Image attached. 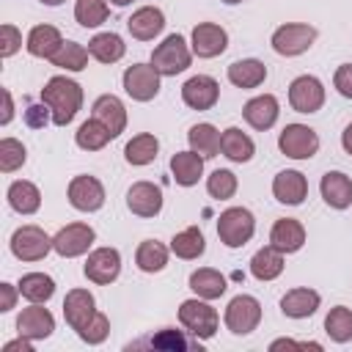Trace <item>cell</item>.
Listing matches in <instances>:
<instances>
[{"label":"cell","instance_id":"6da1fadb","mask_svg":"<svg viewBox=\"0 0 352 352\" xmlns=\"http://www.w3.org/2000/svg\"><path fill=\"white\" fill-rule=\"evenodd\" d=\"M41 102L50 107L52 124L55 126H66L74 121L77 110L82 107V88L69 80V77H50L47 85L41 88Z\"/></svg>","mask_w":352,"mask_h":352},{"label":"cell","instance_id":"7a4b0ae2","mask_svg":"<svg viewBox=\"0 0 352 352\" xmlns=\"http://www.w3.org/2000/svg\"><path fill=\"white\" fill-rule=\"evenodd\" d=\"M256 234V217L245 206H231L217 217V236L226 248H242Z\"/></svg>","mask_w":352,"mask_h":352},{"label":"cell","instance_id":"3957f363","mask_svg":"<svg viewBox=\"0 0 352 352\" xmlns=\"http://www.w3.org/2000/svg\"><path fill=\"white\" fill-rule=\"evenodd\" d=\"M192 60V50L187 47V41L179 36V33H170L165 36L162 44L154 47L151 52V66L162 74V77H176L182 74Z\"/></svg>","mask_w":352,"mask_h":352},{"label":"cell","instance_id":"277c9868","mask_svg":"<svg viewBox=\"0 0 352 352\" xmlns=\"http://www.w3.org/2000/svg\"><path fill=\"white\" fill-rule=\"evenodd\" d=\"M179 322L182 327L195 336V338H212L217 333V311L204 300V297H192V300H184L179 305Z\"/></svg>","mask_w":352,"mask_h":352},{"label":"cell","instance_id":"5b68a950","mask_svg":"<svg viewBox=\"0 0 352 352\" xmlns=\"http://www.w3.org/2000/svg\"><path fill=\"white\" fill-rule=\"evenodd\" d=\"M223 322H226V327L234 336H248L261 322V302L253 294H236V297L228 300L226 314H223Z\"/></svg>","mask_w":352,"mask_h":352},{"label":"cell","instance_id":"8992f818","mask_svg":"<svg viewBox=\"0 0 352 352\" xmlns=\"http://www.w3.org/2000/svg\"><path fill=\"white\" fill-rule=\"evenodd\" d=\"M314 41H316V30H314L311 25H305V22H286V25H280V28L272 33V38H270L272 50H275L278 55H286V58L302 55L305 50H311Z\"/></svg>","mask_w":352,"mask_h":352},{"label":"cell","instance_id":"52a82bcc","mask_svg":"<svg viewBox=\"0 0 352 352\" xmlns=\"http://www.w3.org/2000/svg\"><path fill=\"white\" fill-rule=\"evenodd\" d=\"M52 250V236L38 226H19L11 234V253L19 261H41Z\"/></svg>","mask_w":352,"mask_h":352},{"label":"cell","instance_id":"ba28073f","mask_svg":"<svg viewBox=\"0 0 352 352\" xmlns=\"http://www.w3.org/2000/svg\"><path fill=\"white\" fill-rule=\"evenodd\" d=\"M278 148L292 160H311L319 151V135L305 124H286L278 135Z\"/></svg>","mask_w":352,"mask_h":352},{"label":"cell","instance_id":"9c48e42d","mask_svg":"<svg viewBox=\"0 0 352 352\" xmlns=\"http://www.w3.org/2000/svg\"><path fill=\"white\" fill-rule=\"evenodd\" d=\"M160 72L151 63H132L124 69V91L135 99V102H148L160 94Z\"/></svg>","mask_w":352,"mask_h":352},{"label":"cell","instance_id":"30bf717a","mask_svg":"<svg viewBox=\"0 0 352 352\" xmlns=\"http://www.w3.org/2000/svg\"><path fill=\"white\" fill-rule=\"evenodd\" d=\"M289 104L297 113H316L324 104V85L314 74H300L289 85Z\"/></svg>","mask_w":352,"mask_h":352},{"label":"cell","instance_id":"8fae6325","mask_svg":"<svg viewBox=\"0 0 352 352\" xmlns=\"http://www.w3.org/2000/svg\"><path fill=\"white\" fill-rule=\"evenodd\" d=\"M94 239H96V234L88 223H69L52 236V250L63 258H74V256L88 253Z\"/></svg>","mask_w":352,"mask_h":352},{"label":"cell","instance_id":"7c38bea8","mask_svg":"<svg viewBox=\"0 0 352 352\" xmlns=\"http://www.w3.org/2000/svg\"><path fill=\"white\" fill-rule=\"evenodd\" d=\"M85 278L91 283H99V286H107L118 278L121 272V253L116 248H96L88 253L85 258V267H82Z\"/></svg>","mask_w":352,"mask_h":352},{"label":"cell","instance_id":"4fadbf2b","mask_svg":"<svg viewBox=\"0 0 352 352\" xmlns=\"http://www.w3.org/2000/svg\"><path fill=\"white\" fill-rule=\"evenodd\" d=\"M55 330V316L41 305V302H33L28 308L19 311L16 316V333L30 338V341H44L50 338Z\"/></svg>","mask_w":352,"mask_h":352},{"label":"cell","instance_id":"5bb4252c","mask_svg":"<svg viewBox=\"0 0 352 352\" xmlns=\"http://www.w3.org/2000/svg\"><path fill=\"white\" fill-rule=\"evenodd\" d=\"M69 204L80 212H96L104 204V187L96 176H74L69 182Z\"/></svg>","mask_w":352,"mask_h":352},{"label":"cell","instance_id":"9a60e30c","mask_svg":"<svg viewBox=\"0 0 352 352\" xmlns=\"http://www.w3.org/2000/svg\"><path fill=\"white\" fill-rule=\"evenodd\" d=\"M190 47L198 58H217L228 47V33H226V28H220L214 22H198L192 28Z\"/></svg>","mask_w":352,"mask_h":352},{"label":"cell","instance_id":"2e32d148","mask_svg":"<svg viewBox=\"0 0 352 352\" xmlns=\"http://www.w3.org/2000/svg\"><path fill=\"white\" fill-rule=\"evenodd\" d=\"M182 99L192 110H209L220 99V85L209 74H195L182 85Z\"/></svg>","mask_w":352,"mask_h":352},{"label":"cell","instance_id":"e0dca14e","mask_svg":"<svg viewBox=\"0 0 352 352\" xmlns=\"http://www.w3.org/2000/svg\"><path fill=\"white\" fill-rule=\"evenodd\" d=\"M126 206L138 217H157L162 212V190L154 182H135L126 190Z\"/></svg>","mask_w":352,"mask_h":352},{"label":"cell","instance_id":"ac0fdd59","mask_svg":"<svg viewBox=\"0 0 352 352\" xmlns=\"http://www.w3.org/2000/svg\"><path fill=\"white\" fill-rule=\"evenodd\" d=\"M96 314V300L88 289H72L63 300V316H66V324L72 330H82Z\"/></svg>","mask_w":352,"mask_h":352},{"label":"cell","instance_id":"d6986e66","mask_svg":"<svg viewBox=\"0 0 352 352\" xmlns=\"http://www.w3.org/2000/svg\"><path fill=\"white\" fill-rule=\"evenodd\" d=\"M242 116H245V121H248L253 129L264 132V129H270V126L278 121L280 104H278V99H275L272 94H261V96H253L250 102H245Z\"/></svg>","mask_w":352,"mask_h":352},{"label":"cell","instance_id":"ffe728a7","mask_svg":"<svg viewBox=\"0 0 352 352\" xmlns=\"http://www.w3.org/2000/svg\"><path fill=\"white\" fill-rule=\"evenodd\" d=\"M319 192L330 209H346L352 204V179L344 170H327L319 182Z\"/></svg>","mask_w":352,"mask_h":352},{"label":"cell","instance_id":"44dd1931","mask_svg":"<svg viewBox=\"0 0 352 352\" xmlns=\"http://www.w3.org/2000/svg\"><path fill=\"white\" fill-rule=\"evenodd\" d=\"M272 195L286 206H297L308 195V179L300 170H280L272 179Z\"/></svg>","mask_w":352,"mask_h":352},{"label":"cell","instance_id":"7402d4cb","mask_svg":"<svg viewBox=\"0 0 352 352\" xmlns=\"http://www.w3.org/2000/svg\"><path fill=\"white\" fill-rule=\"evenodd\" d=\"M126 28H129L132 38H138V41H151V38H157V36L162 33V28H165V14H162L160 8H154V6H143V8H138V11L126 19Z\"/></svg>","mask_w":352,"mask_h":352},{"label":"cell","instance_id":"603a6c76","mask_svg":"<svg viewBox=\"0 0 352 352\" xmlns=\"http://www.w3.org/2000/svg\"><path fill=\"white\" fill-rule=\"evenodd\" d=\"M270 245L278 248L280 253H297L305 245V228H302V223L294 220V217L275 220V226L270 231Z\"/></svg>","mask_w":352,"mask_h":352},{"label":"cell","instance_id":"cb8c5ba5","mask_svg":"<svg viewBox=\"0 0 352 352\" xmlns=\"http://www.w3.org/2000/svg\"><path fill=\"white\" fill-rule=\"evenodd\" d=\"M91 110H94V118H99L110 129L113 138H118L124 132V126H126V107H124V102L116 94H102L94 102Z\"/></svg>","mask_w":352,"mask_h":352},{"label":"cell","instance_id":"d4e9b609","mask_svg":"<svg viewBox=\"0 0 352 352\" xmlns=\"http://www.w3.org/2000/svg\"><path fill=\"white\" fill-rule=\"evenodd\" d=\"M319 302H322L319 292H314L308 286H297V289H289L280 297V311L289 319H305L319 308Z\"/></svg>","mask_w":352,"mask_h":352},{"label":"cell","instance_id":"484cf974","mask_svg":"<svg viewBox=\"0 0 352 352\" xmlns=\"http://www.w3.org/2000/svg\"><path fill=\"white\" fill-rule=\"evenodd\" d=\"M60 44H63V36L55 25H36L25 41V47L33 58H47V60L60 50Z\"/></svg>","mask_w":352,"mask_h":352},{"label":"cell","instance_id":"4316f807","mask_svg":"<svg viewBox=\"0 0 352 352\" xmlns=\"http://www.w3.org/2000/svg\"><path fill=\"white\" fill-rule=\"evenodd\" d=\"M170 173L176 179V184L182 187H192L198 184V179L204 176V157L195 154L192 148L190 151H176L170 157Z\"/></svg>","mask_w":352,"mask_h":352},{"label":"cell","instance_id":"83f0119b","mask_svg":"<svg viewBox=\"0 0 352 352\" xmlns=\"http://www.w3.org/2000/svg\"><path fill=\"white\" fill-rule=\"evenodd\" d=\"M220 151L223 157H228L231 162H250L256 154V143L250 140V135H245L239 126H228L220 135Z\"/></svg>","mask_w":352,"mask_h":352},{"label":"cell","instance_id":"f1b7e54d","mask_svg":"<svg viewBox=\"0 0 352 352\" xmlns=\"http://www.w3.org/2000/svg\"><path fill=\"white\" fill-rule=\"evenodd\" d=\"M267 80V66L256 58H242L228 66V82L236 88H258Z\"/></svg>","mask_w":352,"mask_h":352},{"label":"cell","instance_id":"f546056e","mask_svg":"<svg viewBox=\"0 0 352 352\" xmlns=\"http://www.w3.org/2000/svg\"><path fill=\"white\" fill-rule=\"evenodd\" d=\"M280 272H283V253L278 248L267 245V248H261V250L253 253V258H250V275L256 280H275Z\"/></svg>","mask_w":352,"mask_h":352},{"label":"cell","instance_id":"4dcf8cb0","mask_svg":"<svg viewBox=\"0 0 352 352\" xmlns=\"http://www.w3.org/2000/svg\"><path fill=\"white\" fill-rule=\"evenodd\" d=\"M8 204H11V209L19 212V214H33V212H38V206H41V192H38V187H36L33 182L16 179V182H11V187H8Z\"/></svg>","mask_w":352,"mask_h":352},{"label":"cell","instance_id":"1f68e13d","mask_svg":"<svg viewBox=\"0 0 352 352\" xmlns=\"http://www.w3.org/2000/svg\"><path fill=\"white\" fill-rule=\"evenodd\" d=\"M190 289H192L198 297H204V300H217V297L226 294L228 283H226V278H223L217 270L201 267V270H195V272L190 275Z\"/></svg>","mask_w":352,"mask_h":352},{"label":"cell","instance_id":"d6a6232c","mask_svg":"<svg viewBox=\"0 0 352 352\" xmlns=\"http://www.w3.org/2000/svg\"><path fill=\"white\" fill-rule=\"evenodd\" d=\"M88 52L91 58H96L99 63H116L124 58L126 52V44L118 33H96L91 41H88Z\"/></svg>","mask_w":352,"mask_h":352},{"label":"cell","instance_id":"836d02e7","mask_svg":"<svg viewBox=\"0 0 352 352\" xmlns=\"http://www.w3.org/2000/svg\"><path fill=\"white\" fill-rule=\"evenodd\" d=\"M220 135L223 132H217L214 124H195V126H190L187 140H190V148L195 154H201L204 160H209V157H214L220 151Z\"/></svg>","mask_w":352,"mask_h":352},{"label":"cell","instance_id":"e575fe53","mask_svg":"<svg viewBox=\"0 0 352 352\" xmlns=\"http://www.w3.org/2000/svg\"><path fill=\"white\" fill-rule=\"evenodd\" d=\"M74 140H77V146L85 148V151H99V148H104V146L113 140V135H110V129H107L99 118L91 116L88 121L80 124V129L74 132Z\"/></svg>","mask_w":352,"mask_h":352},{"label":"cell","instance_id":"d590c367","mask_svg":"<svg viewBox=\"0 0 352 352\" xmlns=\"http://www.w3.org/2000/svg\"><path fill=\"white\" fill-rule=\"evenodd\" d=\"M157 151H160V140L151 132H140L124 146V160L129 165H148V162H154Z\"/></svg>","mask_w":352,"mask_h":352},{"label":"cell","instance_id":"8d00e7d4","mask_svg":"<svg viewBox=\"0 0 352 352\" xmlns=\"http://www.w3.org/2000/svg\"><path fill=\"white\" fill-rule=\"evenodd\" d=\"M204 250H206V239H204L201 228H195V226L179 231V234L170 239V253H176V256L184 258V261H192V258L204 256Z\"/></svg>","mask_w":352,"mask_h":352},{"label":"cell","instance_id":"74e56055","mask_svg":"<svg viewBox=\"0 0 352 352\" xmlns=\"http://www.w3.org/2000/svg\"><path fill=\"white\" fill-rule=\"evenodd\" d=\"M19 294L30 302H47L55 294V280L47 272H28L19 278Z\"/></svg>","mask_w":352,"mask_h":352},{"label":"cell","instance_id":"f35d334b","mask_svg":"<svg viewBox=\"0 0 352 352\" xmlns=\"http://www.w3.org/2000/svg\"><path fill=\"white\" fill-rule=\"evenodd\" d=\"M135 264L143 272H162L165 264H168V248L157 239H146L135 250Z\"/></svg>","mask_w":352,"mask_h":352},{"label":"cell","instance_id":"ab89813d","mask_svg":"<svg viewBox=\"0 0 352 352\" xmlns=\"http://www.w3.org/2000/svg\"><path fill=\"white\" fill-rule=\"evenodd\" d=\"M324 333H327L336 344L352 341V308H346V305L330 308L327 316H324Z\"/></svg>","mask_w":352,"mask_h":352},{"label":"cell","instance_id":"60d3db41","mask_svg":"<svg viewBox=\"0 0 352 352\" xmlns=\"http://www.w3.org/2000/svg\"><path fill=\"white\" fill-rule=\"evenodd\" d=\"M88 47H82V44H77V41H63L60 44V50L50 58L52 60V66H58V69H66V72H82L85 66H88Z\"/></svg>","mask_w":352,"mask_h":352},{"label":"cell","instance_id":"b9f144b4","mask_svg":"<svg viewBox=\"0 0 352 352\" xmlns=\"http://www.w3.org/2000/svg\"><path fill=\"white\" fill-rule=\"evenodd\" d=\"M107 0H77L74 3V19L82 28H99L107 19Z\"/></svg>","mask_w":352,"mask_h":352},{"label":"cell","instance_id":"7bdbcfd3","mask_svg":"<svg viewBox=\"0 0 352 352\" xmlns=\"http://www.w3.org/2000/svg\"><path fill=\"white\" fill-rule=\"evenodd\" d=\"M28 160L25 146L16 138H3L0 140V170L3 173H14L16 168H22Z\"/></svg>","mask_w":352,"mask_h":352},{"label":"cell","instance_id":"ee69618b","mask_svg":"<svg viewBox=\"0 0 352 352\" xmlns=\"http://www.w3.org/2000/svg\"><path fill=\"white\" fill-rule=\"evenodd\" d=\"M206 192H209L212 198H217V201L231 198V195L236 192V176H234L231 170H226V168L212 170V176L206 179Z\"/></svg>","mask_w":352,"mask_h":352},{"label":"cell","instance_id":"f6af8a7d","mask_svg":"<svg viewBox=\"0 0 352 352\" xmlns=\"http://www.w3.org/2000/svg\"><path fill=\"white\" fill-rule=\"evenodd\" d=\"M107 333H110V319H107L102 311H96L94 319H91L77 336H80L85 344H102V341L107 338Z\"/></svg>","mask_w":352,"mask_h":352},{"label":"cell","instance_id":"bcb514c9","mask_svg":"<svg viewBox=\"0 0 352 352\" xmlns=\"http://www.w3.org/2000/svg\"><path fill=\"white\" fill-rule=\"evenodd\" d=\"M148 344L157 346V349H192V346H198V344L187 341L182 333H176V330H170V327H165L160 336H151ZM198 349H201V346H198Z\"/></svg>","mask_w":352,"mask_h":352},{"label":"cell","instance_id":"7dc6e473","mask_svg":"<svg viewBox=\"0 0 352 352\" xmlns=\"http://www.w3.org/2000/svg\"><path fill=\"white\" fill-rule=\"evenodd\" d=\"M0 36H3V38H0V55H3V58H11V55L22 47V33H19L14 25H3V28H0Z\"/></svg>","mask_w":352,"mask_h":352},{"label":"cell","instance_id":"c3c4849f","mask_svg":"<svg viewBox=\"0 0 352 352\" xmlns=\"http://www.w3.org/2000/svg\"><path fill=\"white\" fill-rule=\"evenodd\" d=\"M333 85H336V91H338L341 96L352 99V63H341V66L336 69Z\"/></svg>","mask_w":352,"mask_h":352},{"label":"cell","instance_id":"681fc988","mask_svg":"<svg viewBox=\"0 0 352 352\" xmlns=\"http://www.w3.org/2000/svg\"><path fill=\"white\" fill-rule=\"evenodd\" d=\"M47 110H50V107H47L44 102H41V104H30V107L25 110L28 124H30V126H44V124H47Z\"/></svg>","mask_w":352,"mask_h":352},{"label":"cell","instance_id":"f907efd6","mask_svg":"<svg viewBox=\"0 0 352 352\" xmlns=\"http://www.w3.org/2000/svg\"><path fill=\"white\" fill-rule=\"evenodd\" d=\"M16 294H19V286L0 283V311H11L16 305Z\"/></svg>","mask_w":352,"mask_h":352},{"label":"cell","instance_id":"816d5d0a","mask_svg":"<svg viewBox=\"0 0 352 352\" xmlns=\"http://www.w3.org/2000/svg\"><path fill=\"white\" fill-rule=\"evenodd\" d=\"M11 118H14V99H11L8 91H3V116H0V124L6 126Z\"/></svg>","mask_w":352,"mask_h":352},{"label":"cell","instance_id":"f5cc1de1","mask_svg":"<svg viewBox=\"0 0 352 352\" xmlns=\"http://www.w3.org/2000/svg\"><path fill=\"white\" fill-rule=\"evenodd\" d=\"M341 146L346 154H352V124H346V129L341 132Z\"/></svg>","mask_w":352,"mask_h":352},{"label":"cell","instance_id":"db71d44e","mask_svg":"<svg viewBox=\"0 0 352 352\" xmlns=\"http://www.w3.org/2000/svg\"><path fill=\"white\" fill-rule=\"evenodd\" d=\"M113 6H118V8H124V6H129V3H135V0H110Z\"/></svg>","mask_w":352,"mask_h":352},{"label":"cell","instance_id":"11a10c76","mask_svg":"<svg viewBox=\"0 0 352 352\" xmlns=\"http://www.w3.org/2000/svg\"><path fill=\"white\" fill-rule=\"evenodd\" d=\"M44 6H60V3H66V0H41Z\"/></svg>","mask_w":352,"mask_h":352},{"label":"cell","instance_id":"9f6ffc18","mask_svg":"<svg viewBox=\"0 0 352 352\" xmlns=\"http://www.w3.org/2000/svg\"><path fill=\"white\" fill-rule=\"evenodd\" d=\"M223 3H228V6H236V3H242V0H223Z\"/></svg>","mask_w":352,"mask_h":352}]
</instances>
